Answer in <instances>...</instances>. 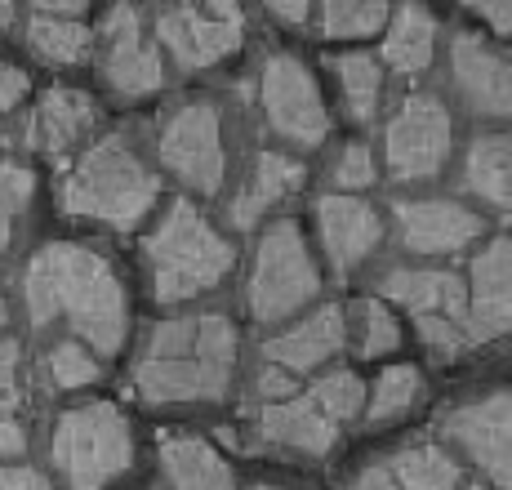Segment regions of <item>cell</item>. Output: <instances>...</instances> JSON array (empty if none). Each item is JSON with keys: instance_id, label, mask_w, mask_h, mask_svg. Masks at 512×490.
<instances>
[{"instance_id": "obj_27", "label": "cell", "mask_w": 512, "mask_h": 490, "mask_svg": "<svg viewBox=\"0 0 512 490\" xmlns=\"http://www.w3.org/2000/svg\"><path fill=\"white\" fill-rule=\"evenodd\" d=\"M334 76L343 85V103H348L352 121H374L383 98V63L374 54H339L334 58Z\"/></svg>"}, {"instance_id": "obj_42", "label": "cell", "mask_w": 512, "mask_h": 490, "mask_svg": "<svg viewBox=\"0 0 512 490\" xmlns=\"http://www.w3.org/2000/svg\"><path fill=\"white\" fill-rule=\"evenodd\" d=\"M472 14H481L499 36H508V5H472Z\"/></svg>"}, {"instance_id": "obj_44", "label": "cell", "mask_w": 512, "mask_h": 490, "mask_svg": "<svg viewBox=\"0 0 512 490\" xmlns=\"http://www.w3.org/2000/svg\"><path fill=\"white\" fill-rule=\"evenodd\" d=\"M32 14H45V18H76V14H85V5H49V0H41Z\"/></svg>"}, {"instance_id": "obj_23", "label": "cell", "mask_w": 512, "mask_h": 490, "mask_svg": "<svg viewBox=\"0 0 512 490\" xmlns=\"http://www.w3.org/2000/svg\"><path fill=\"white\" fill-rule=\"evenodd\" d=\"M432 49H437V18L423 5H401L383 41V63L401 76H419L432 63Z\"/></svg>"}, {"instance_id": "obj_24", "label": "cell", "mask_w": 512, "mask_h": 490, "mask_svg": "<svg viewBox=\"0 0 512 490\" xmlns=\"http://www.w3.org/2000/svg\"><path fill=\"white\" fill-rule=\"evenodd\" d=\"M464 188L495 210H508V139L504 134H481L468 147L464 161Z\"/></svg>"}, {"instance_id": "obj_33", "label": "cell", "mask_w": 512, "mask_h": 490, "mask_svg": "<svg viewBox=\"0 0 512 490\" xmlns=\"http://www.w3.org/2000/svg\"><path fill=\"white\" fill-rule=\"evenodd\" d=\"M397 343H401V330H397V321H392L388 303L366 299L357 308V352L361 357H383V352H392Z\"/></svg>"}, {"instance_id": "obj_40", "label": "cell", "mask_w": 512, "mask_h": 490, "mask_svg": "<svg viewBox=\"0 0 512 490\" xmlns=\"http://www.w3.org/2000/svg\"><path fill=\"white\" fill-rule=\"evenodd\" d=\"M254 392H259V397H268V406H272V401L294 397V384L281 375V370H263V375H259V384H254Z\"/></svg>"}, {"instance_id": "obj_21", "label": "cell", "mask_w": 512, "mask_h": 490, "mask_svg": "<svg viewBox=\"0 0 512 490\" xmlns=\"http://www.w3.org/2000/svg\"><path fill=\"white\" fill-rule=\"evenodd\" d=\"M303 161H294V156L285 152H263L259 161H254V174L245 179L241 196H232V223L236 228H254L259 223V214L268 210V205L285 201L294 188H303Z\"/></svg>"}, {"instance_id": "obj_12", "label": "cell", "mask_w": 512, "mask_h": 490, "mask_svg": "<svg viewBox=\"0 0 512 490\" xmlns=\"http://www.w3.org/2000/svg\"><path fill=\"white\" fill-rule=\"evenodd\" d=\"M508 406L512 397L504 388L490 392L481 401H468V406H455L441 415V433H446L455 446H464V455L481 473L490 477L499 490H508Z\"/></svg>"}, {"instance_id": "obj_41", "label": "cell", "mask_w": 512, "mask_h": 490, "mask_svg": "<svg viewBox=\"0 0 512 490\" xmlns=\"http://www.w3.org/2000/svg\"><path fill=\"white\" fill-rule=\"evenodd\" d=\"M352 490H401L397 482H392V473H388V464H370L366 473L352 482Z\"/></svg>"}, {"instance_id": "obj_34", "label": "cell", "mask_w": 512, "mask_h": 490, "mask_svg": "<svg viewBox=\"0 0 512 490\" xmlns=\"http://www.w3.org/2000/svg\"><path fill=\"white\" fill-rule=\"evenodd\" d=\"M334 183L343 192H361L374 183V152L366 143H348L339 152V165H334Z\"/></svg>"}, {"instance_id": "obj_46", "label": "cell", "mask_w": 512, "mask_h": 490, "mask_svg": "<svg viewBox=\"0 0 512 490\" xmlns=\"http://www.w3.org/2000/svg\"><path fill=\"white\" fill-rule=\"evenodd\" d=\"M5 321H9V308H5V299H0V330H5Z\"/></svg>"}, {"instance_id": "obj_22", "label": "cell", "mask_w": 512, "mask_h": 490, "mask_svg": "<svg viewBox=\"0 0 512 490\" xmlns=\"http://www.w3.org/2000/svg\"><path fill=\"white\" fill-rule=\"evenodd\" d=\"M161 464L165 477H170V490H236L232 468L201 437H165Z\"/></svg>"}, {"instance_id": "obj_37", "label": "cell", "mask_w": 512, "mask_h": 490, "mask_svg": "<svg viewBox=\"0 0 512 490\" xmlns=\"http://www.w3.org/2000/svg\"><path fill=\"white\" fill-rule=\"evenodd\" d=\"M0 490H54L45 482L41 468L27 464H0Z\"/></svg>"}, {"instance_id": "obj_36", "label": "cell", "mask_w": 512, "mask_h": 490, "mask_svg": "<svg viewBox=\"0 0 512 490\" xmlns=\"http://www.w3.org/2000/svg\"><path fill=\"white\" fill-rule=\"evenodd\" d=\"M23 446H27V428L18 419V401L0 397V459L23 455Z\"/></svg>"}, {"instance_id": "obj_26", "label": "cell", "mask_w": 512, "mask_h": 490, "mask_svg": "<svg viewBox=\"0 0 512 490\" xmlns=\"http://www.w3.org/2000/svg\"><path fill=\"white\" fill-rule=\"evenodd\" d=\"M27 45H32V54L45 58V63L72 67V63H81V58L90 54L94 36H90V27L76 23V18H45V14H36L32 23H27Z\"/></svg>"}, {"instance_id": "obj_43", "label": "cell", "mask_w": 512, "mask_h": 490, "mask_svg": "<svg viewBox=\"0 0 512 490\" xmlns=\"http://www.w3.org/2000/svg\"><path fill=\"white\" fill-rule=\"evenodd\" d=\"M268 14H277L281 23H303L308 18V5H290V0H272Z\"/></svg>"}, {"instance_id": "obj_8", "label": "cell", "mask_w": 512, "mask_h": 490, "mask_svg": "<svg viewBox=\"0 0 512 490\" xmlns=\"http://www.w3.org/2000/svg\"><path fill=\"white\" fill-rule=\"evenodd\" d=\"M388 170L397 183H423L446 165L450 156V112L441 98L410 94L388 121Z\"/></svg>"}, {"instance_id": "obj_19", "label": "cell", "mask_w": 512, "mask_h": 490, "mask_svg": "<svg viewBox=\"0 0 512 490\" xmlns=\"http://www.w3.org/2000/svg\"><path fill=\"white\" fill-rule=\"evenodd\" d=\"M259 433L277 446H290L299 455H330V446L339 441V428L312 406L308 397H285L259 410Z\"/></svg>"}, {"instance_id": "obj_2", "label": "cell", "mask_w": 512, "mask_h": 490, "mask_svg": "<svg viewBox=\"0 0 512 490\" xmlns=\"http://www.w3.org/2000/svg\"><path fill=\"white\" fill-rule=\"evenodd\" d=\"M236 326L219 312L174 317L147 335L134 366V392L152 406L174 401H219L232 388Z\"/></svg>"}, {"instance_id": "obj_17", "label": "cell", "mask_w": 512, "mask_h": 490, "mask_svg": "<svg viewBox=\"0 0 512 490\" xmlns=\"http://www.w3.org/2000/svg\"><path fill=\"white\" fill-rule=\"evenodd\" d=\"M379 294L388 303H401L410 317H450L464 326V281L455 272H441V268H401V272H388L383 277ZM468 335V330H464Z\"/></svg>"}, {"instance_id": "obj_47", "label": "cell", "mask_w": 512, "mask_h": 490, "mask_svg": "<svg viewBox=\"0 0 512 490\" xmlns=\"http://www.w3.org/2000/svg\"><path fill=\"white\" fill-rule=\"evenodd\" d=\"M254 490H281V486H254Z\"/></svg>"}, {"instance_id": "obj_6", "label": "cell", "mask_w": 512, "mask_h": 490, "mask_svg": "<svg viewBox=\"0 0 512 490\" xmlns=\"http://www.w3.org/2000/svg\"><path fill=\"white\" fill-rule=\"evenodd\" d=\"M317 294H321V272L312 263L308 245H303V232L290 219L272 223L259 237V250H254V272H250L254 321H263V326L285 321Z\"/></svg>"}, {"instance_id": "obj_15", "label": "cell", "mask_w": 512, "mask_h": 490, "mask_svg": "<svg viewBox=\"0 0 512 490\" xmlns=\"http://www.w3.org/2000/svg\"><path fill=\"white\" fill-rule=\"evenodd\" d=\"M450 72H455L464 103L477 116H508L512 81H508V58L499 49H490L472 32H455V41H450Z\"/></svg>"}, {"instance_id": "obj_39", "label": "cell", "mask_w": 512, "mask_h": 490, "mask_svg": "<svg viewBox=\"0 0 512 490\" xmlns=\"http://www.w3.org/2000/svg\"><path fill=\"white\" fill-rule=\"evenodd\" d=\"M18 361H23V352H18V339H0V397H9V388H14Z\"/></svg>"}, {"instance_id": "obj_4", "label": "cell", "mask_w": 512, "mask_h": 490, "mask_svg": "<svg viewBox=\"0 0 512 490\" xmlns=\"http://www.w3.org/2000/svg\"><path fill=\"white\" fill-rule=\"evenodd\" d=\"M161 196V183L134 156L125 139H103L76 161V170L63 179V210L76 219H94L125 232L143 219Z\"/></svg>"}, {"instance_id": "obj_11", "label": "cell", "mask_w": 512, "mask_h": 490, "mask_svg": "<svg viewBox=\"0 0 512 490\" xmlns=\"http://www.w3.org/2000/svg\"><path fill=\"white\" fill-rule=\"evenodd\" d=\"M161 165L196 192H219L223 183V130L205 98L183 103L161 130Z\"/></svg>"}, {"instance_id": "obj_31", "label": "cell", "mask_w": 512, "mask_h": 490, "mask_svg": "<svg viewBox=\"0 0 512 490\" xmlns=\"http://www.w3.org/2000/svg\"><path fill=\"white\" fill-rule=\"evenodd\" d=\"M45 375L54 388H85L98 379V361L90 357V348L76 339H63L45 352Z\"/></svg>"}, {"instance_id": "obj_3", "label": "cell", "mask_w": 512, "mask_h": 490, "mask_svg": "<svg viewBox=\"0 0 512 490\" xmlns=\"http://www.w3.org/2000/svg\"><path fill=\"white\" fill-rule=\"evenodd\" d=\"M147 268H152V294L161 303H183L214 290L232 272V245L192 201H174L161 228L143 241Z\"/></svg>"}, {"instance_id": "obj_13", "label": "cell", "mask_w": 512, "mask_h": 490, "mask_svg": "<svg viewBox=\"0 0 512 490\" xmlns=\"http://www.w3.org/2000/svg\"><path fill=\"white\" fill-rule=\"evenodd\" d=\"M508 237L499 232L486 250L472 259V294L464 299V330L468 343H490L508 335L512 290H508Z\"/></svg>"}, {"instance_id": "obj_25", "label": "cell", "mask_w": 512, "mask_h": 490, "mask_svg": "<svg viewBox=\"0 0 512 490\" xmlns=\"http://www.w3.org/2000/svg\"><path fill=\"white\" fill-rule=\"evenodd\" d=\"M388 473L401 490H455L459 486V464L441 446H428V441L406 446L388 464Z\"/></svg>"}, {"instance_id": "obj_5", "label": "cell", "mask_w": 512, "mask_h": 490, "mask_svg": "<svg viewBox=\"0 0 512 490\" xmlns=\"http://www.w3.org/2000/svg\"><path fill=\"white\" fill-rule=\"evenodd\" d=\"M49 459H54V473L67 486L98 490L134 464V433L121 410L107 406V401L72 406L54 424Z\"/></svg>"}, {"instance_id": "obj_32", "label": "cell", "mask_w": 512, "mask_h": 490, "mask_svg": "<svg viewBox=\"0 0 512 490\" xmlns=\"http://www.w3.org/2000/svg\"><path fill=\"white\" fill-rule=\"evenodd\" d=\"M32 192H36V179L27 165L0 161V250L14 237V219L32 205Z\"/></svg>"}, {"instance_id": "obj_45", "label": "cell", "mask_w": 512, "mask_h": 490, "mask_svg": "<svg viewBox=\"0 0 512 490\" xmlns=\"http://www.w3.org/2000/svg\"><path fill=\"white\" fill-rule=\"evenodd\" d=\"M14 14H18L14 5H0V27H9V23H14Z\"/></svg>"}, {"instance_id": "obj_48", "label": "cell", "mask_w": 512, "mask_h": 490, "mask_svg": "<svg viewBox=\"0 0 512 490\" xmlns=\"http://www.w3.org/2000/svg\"><path fill=\"white\" fill-rule=\"evenodd\" d=\"M468 490H490V486H481V482H477V486H468Z\"/></svg>"}, {"instance_id": "obj_16", "label": "cell", "mask_w": 512, "mask_h": 490, "mask_svg": "<svg viewBox=\"0 0 512 490\" xmlns=\"http://www.w3.org/2000/svg\"><path fill=\"white\" fill-rule=\"evenodd\" d=\"M317 228H321V245H326V259L334 263V272H352L383 241V223L374 214V205L357 201V196H321Z\"/></svg>"}, {"instance_id": "obj_9", "label": "cell", "mask_w": 512, "mask_h": 490, "mask_svg": "<svg viewBox=\"0 0 512 490\" xmlns=\"http://www.w3.org/2000/svg\"><path fill=\"white\" fill-rule=\"evenodd\" d=\"M98 72H103L107 90L121 98H147L165 85L161 49L147 41L143 14L134 5L107 9L103 27H98Z\"/></svg>"}, {"instance_id": "obj_7", "label": "cell", "mask_w": 512, "mask_h": 490, "mask_svg": "<svg viewBox=\"0 0 512 490\" xmlns=\"http://www.w3.org/2000/svg\"><path fill=\"white\" fill-rule=\"evenodd\" d=\"M259 103L268 125L294 147H317L330 134V116L312 72L294 54H272L259 72Z\"/></svg>"}, {"instance_id": "obj_10", "label": "cell", "mask_w": 512, "mask_h": 490, "mask_svg": "<svg viewBox=\"0 0 512 490\" xmlns=\"http://www.w3.org/2000/svg\"><path fill=\"white\" fill-rule=\"evenodd\" d=\"M241 32V5H170L156 14V49L165 45V54H174V63L183 72H201V67H214L219 58H228L241 45Z\"/></svg>"}, {"instance_id": "obj_14", "label": "cell", "mask_w": 512, "mask_h": 490, "mask_svg": "<svg viewBox=\"0 0 512 490\" xmlns=\"http://www.w3.org/2000/svg\"><path fill=\"white\" fill-rule=\"evenodd\" d=\"M397 232L415 254H455L481 237V214L459 201H397Z\"/></svg>"}, {"instance_id": "obj_28", "label": "cell", "mask_w": 512, "mask_h": 490, "mask_svg": "<svg viewBox=\"0 0 512 490\" xmlns=\"http://www.w3.org/2000/svg\"><path fill=\"white\" fill-rule=\"evenodd\" d=\"M308 401L339 428V424H348V419H357V410L366 406V384H361L357 375H348V370H330V375H321L317 384L308 388Z\"/></svg>"}, {"instance_id": "obj_1", "label": "cell", "mask_w": 512, "mask_h": 490, "mask_svg": "<svg viewBox=\"0 0 512 490\" xmlns=\"http://www.w3.org/2000/svg\"><path fill=\"white\" fill-rule=\"evenodd\" d=\"M27 317L32 326H49L63 317L81 339H90L94 352L116 357L130 330V303L125 286L116 281L112 263L85 245L54 241L27 263Z\"/></svg>"}, {"instance_id": "obj_35", "label": "cell", "mask_w": 512, "mask_h": 490, "mask_svg": "<svg viewBox=\"0 0 512 490\" xmlns=\"http://www.w3.org/2000/svg\"><path fill=\"white\" fill-rule=\"evenodd\" d=\"M415 326H419V339L428 343L437 357H459V352H464V343H468L464 326H459V321H450V317H419Z\"/></svg>"}, {"instance_id": "obj_20", "label": "cell", "mask_w": 512, "mask_h": 490, "mask_svg": "<svg viewBox=\"0 0 512 490\" xmlns=\"http://www.w3.org/2000/svg\"><path fill=\"white\" fill-rule=\"evenodd\" d=\"M94 125V103L85 90H72V85H54L45 90L41 107L32 112V125H27V143L41 147L49 156H63L67 147L81 139Z\"/></svg>"}, {"instance_id": "obj_38", "label": "cell", "mask_w": 512, "mask_h": 490, "mask_svg": "<svg viewBox=\"0 0 512 490\" xmlns=\"http://www.w3.org/2000/svg\"><path fill=\"white\" fill-rule=\"evenodd\" d=\"M27 94V76L18 72V67L0 63V112H9V107H18Z\"/></svg>"}, {"instance_id": "obj_29", "label": "cell", "mask_w": 512, "mask_h": 490, "mask_svg": "<svg viewBox=\"0 0 512 490\" xmlns=\"http://www.w3.org/2000/svg\"><path fill=\"white\" fill-rule=\"evenodd\" d=\"M423 397V379L415 366H392L379 375V384H374V397H370V424H388V419L406 415L410 406Z\"/></svg>"}, {"instance_id": "obj_18", "label": "cell", "mask_w": 512, "mask_h": 490, "mask_svg": "<svg viewBox=\"0 0 512 490\" xmlns=\"http://www.w3.org/2000/svg\"><path fill=\"white\" fill-rule=\"evenodd\" d=\"M339 348H343V312L334 303H326L312 317H303L299 326H290L285 335L263 343V357L281 370H317Z\"/></svg>"}, {"instance_id": "obj_30", "label": "cell", "mask_w": 512, "mask_h": 490, "mask_svg": "<svg viewBox=\"0 0 512 490\" xmlns=\"http://www.w3.org/2000/svg\"><path fill=\"white\" fill-rule=\"evenodd\" d=\"M383 23H388V5H379V0H366V5H357V0H330V5H321V32L330 41L370 36Z\"/></svg>"}]
</instances>
